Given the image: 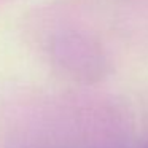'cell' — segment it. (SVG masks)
<instances>
[]
</instances>
